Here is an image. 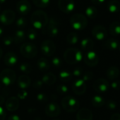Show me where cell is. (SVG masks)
Masks as SVG:
<instances>
[{"label": "cell", "mask_w": 120, "mask_h": 120, "mask_svg": "<svg viewBox=\"0 0 120 120\" xmlns=\"http://www.w3.org/2000/svg\"><path fill=\"white\" fill-rule=\"evenodd\" d=\"M49 18L46 12L42 10H37L33 13L30 17V22L35 29H43L47 25Z\"/></svg>", "instance_id": "cell-1"}, {"label": "cell", "mask_w": 120, "mask_h": 120, "mask_svg": "<svg viewBox=\"0 0 120 120\" xmlns=\"http://www.w3.org/2000/svg\"><path fill=\"white\" fill-rule=\"evenodd\" d=\"M64 59L68 64H76L83 59V53L76 48H69L65 51Z\"/></svg>", "instance_id": "cell-2"}, {"label": "cell", "mask_w": 120, "mask_h": 120, "mask_svg": "<svg viewBox=\"0 0 120 120\" xmlns=\"http://www.w3.org/2000/svg\"><path fill=\"white\" fill-rule=\"evenodd\" d=\"M59 26L60 20L57 17L52 16L49 19L45 27L42 29V33L49 37H54L59 34Z\"/></svg>", "instance_id": "cell-3"}, {"label": "cell", "mask_w": 120, "mask_h": 120, "mask_svg": "<svg viewBox=\"0 0 120 120\" xmlns=\"http://www.w3.org/2000/svg\"><path fill=\"white\" fill-rule=\"evenodd\" d=\"M61 103L63 109L67 112H75L79 108V102L75 98L70 96L63 98Z\"/></svg>", "instance_id": "cell-4"}, {"label": "cell", "mask_w": 120, "mask_h": 120, "mask_svg": "<svg viewBox=\"0 0 120 120\" xmlns=\"http://www.w3.org/2000/svg\"><path fill=\"white\" fill-rule=\"evenodd\" d=\"M70 24L76 30H82L88 25V20L85 15L81 13H76L70 18Z\"/></svg>", "instance_id": "cell-5"}, {"label": "cell", "mask_w": 120, "mask_h": 120, "mask_svg": "<svg viewBox=\"0 0 120 120\" xmlns=\"http://www.w3.org/2000/svg\"><path fill=\"white\" fill-rule=\"evenodd\" d=\"M21 54L26 58H33L37 54V46L30 42H26L21 45L20 48Z\"/></svg>", "instance_id": "cell-6"}, {"label": "cell", "mask_w": 120, "mask_h": 120, "mask_svg": "<svg viewBox=\"0 0 120 120\" xmlns=\"http://www.w3.org/2000/svg\"><path fill=\"white\" fill-rule=\"evenodd\" d=\"M16 72L9 68L4 69L0 73V80L6 86L12 85L16 81Z\"/></svg>", "instance_id": "cell-7"}, {"label": "cell", "mask_w": 120, "mask_h": 120, "mask_svg": "<svg viewBox=\"0 0 120 120\" xmlns=\"http://www.w3.org/2000/svg\"><path fill=\"white\" fill-rule=\"evenodd\" d=\"M40 49L43 55L50 57V56H53L54 53H55L56 46L52 40L47 39L42 42Z\"/></svg>", "instance_id": "cell-8"}, {"label": "cell", "mask_w": 120, "mask_h": 120, "mask_svg": "<svg viewBox=\"0 0 120 120\" xmlns=\"http://www.w3.org/2000/svg\"><path fill=\"white\" fill-rule=\"evenodd\" d=\"M16 18L15 12L10 9L3 11L0 14V22L4 25H9L12 24Z\"/></svg>", "instance_id": "cell-9"}, {"label": "cell", "mask_w": 120, "mask_h": 120, "mask_svg": "<svg viewBox=\"0 0 120 120\" xmlns=\"http://www.w3.org/2000/svg\"><path fill=\"white\" fill-rule=\"evenodd\" d=\"M45 112L50 117H56L61 114V108L57 103L52 102L46 105Z\"/></svg>", "instance_id": "cell-10"}, {"label": "cell", "mask_w": 120, "mask_h": 120, "mask_svg": "<svg viewBox=\"0 0 120 120\" xmlns=\"http://www.w3.org/2000/svg\"><path fill=\"white\" fill-rule=\"evenodd\" d=\"M85 63L89 67H95L98 64L99 57L98 54L93 51H90L86 53L83 56Z\"/></svg>", "instance_id": "cell-11"}, {"label": "cell", "mask_w": 120, "mask_h": 120, "mask_svg": "<svg viewBox=\"0 0 120 120\" xmlns=\"http://www.w3.org/2000/svg\"><path fill=\"white\" fill-rule=\"evenodd\" d=\"M59 8L65 13L72 12L75 8V2L74 0H59Z\"/></svg>", "instance_id": "cell-12"}, {"label": "cell", "mask_w": 120, "mask_h": 120, "mask_svg": "<svg viewBox=\"0 0 120 120\" xmlns=\"http://www.w3.org/2000/svg\"><path fill=\"white\" fill-rule=\"evenodd\" d=\"M110 87V84L108 81L105 79L100 78L96 79L93 83V89L95 91L99 93L106 92Z\"/></svg>", "instance_id": "cell-13"}, {"label": "cell", "mask_w": 120, "mask_h": 120, "mask_svg": "<svg viewBox=\"0 0 120 120\" xmlns=\"http://www.w3.org/2000/svg\"><path fill=\"white\" fill-rule=\"evenodd\" d=\"M92 34L98 40H104L108 37V31L104 26L98 25L93 28Z\"/></svg>", "instance_id": "cell-14"}, {"label": "cell", "mask_w": 120, "mask_h": 120, "mask_svg": "<svg viewBox=\"0 0 120 120\" xmlns=\"http://www.w3.org/2000/svg\"><path fill=\"white\" fill-rule=\"evenodd\" d=\"M87 86L86 82L83 79H78L75 81L72 85V90L76 95H82L86 91Z\"/></svg>", "instance_id": "cell-15"}, {"label": "cell", "mask_w": 120, "mask_h": 120, "mask_svg": "<svg viewBox=\"0 0 120 120\" xmlns=\"http://www.w3.org/2000/svg\"><path fill=\"white\" fill-rule=\"evenodd\" d=\"M16 9L21 15H26L30 11V3L28 0H20L17 3Z\"/></svg>", "instance_id": "cell-16"}, {"label": "cell", "mask_w": 120, "mask_h": 120, "mask_svg": "<svg viewBox=\"0 0 120 120\" xmlns=\"http://www.w3.org/2000/svg\"><path fill=\"white\" fill-rule=\"evenodd\" d=\"M6 108L9 112H14L19 108V99L15 96L8 98L6 102Z\"/></svg>", "instance_id": "cell-17"}, {"label": "cell", "mask_w": 120, "mask_h": 120, "mask_svg": "<svg viewBox=\"0 0 120 120\" xmlns=\"http://www.w3.org/2000/svg\"><path fill=\"white\" fill-rule=\"evenodd\" d=\"M93 113L88 108H82L79 110L76 115L77 120H93Z\"/></svg>", "instance_id": "cell-18"}, {"label": "cell", "mask_w": 120, "mask_h": 120, "mask_svg": "<svg viewBox=\"0 0 120 120\" xmlns=\"http://www.w3.org/2000/svg\"><path fill=\"white\" fill-rule=\"evenodd\" d=\"M18 56L13 52H8L7 53L4 58V63L7 66L11 67L15 65L18 63Z\"/></svg>", "instance_id": "cell-19"}, {"label": "cell", "mask_w": 120, "mask_h": 120, "mask_svg": "<svg viewBox=\"0 0 120 120\" xmlns=\"http://www.w3.org/2000/svg\"><path fill=\"white\" fill-rule=\"evenodd\" d=\"M120 46L119 41L115 39V38H110L105 40V41L103 44V47L106 49L111 50V51H115L117 50Z\"/></svg>", "instance_id": "cell-20"}, {"label": "cell", "mask_w": 120, "mask_h": 120, "mask_svg": "<svg viewBox=\"0 0 120 120\" xmlns=\"http://www.w3.org/2000/svg\"><path fill=\"white\" fill-rule=\"evenodd\" d=\"M17 84L21 89H25L30 86L31 79L28 75H21L18 79Z\"/></svg>", "instance_id": "cell-21"}, {"label": "cell", "mask_w": 120, "mask_h": 120, "mask_svg": "<svg viewBox=\"0 0 120 120\" xmlns=\"http://www.w3.org/2000/svg\"><path fill=\"white\" fill-rule=\"evenodd\" d=\"M120 70L116 66H111L106 70V76L109 79L115 80L120 75Z\"/></svg>", "instance_id": "cell-22"}, {"label": "cell", "mask_w": 120, "mask_h": 120, "mask_svg": "<svg viewBox=\"0 0 120 120\" xmlns=\"http://www.w3.org/2000/svg\"><path fill=\"white\" fill-rule=\"evenodd\" d=\"M57 80V77L52 72H47L46 73L42 78V82L43 84L47 85V86H51L53 85Z\"/></svg>", "instance_id": "cell-23"}, {"label": "cell", "mask_w": 120, "mask_h": 120, "mask_svg": "<svg viewBox=\"0 0 120 120\" xmlns=\"http://www.w3.org/2000/svg\"><path fill=\"white\" fill-rule=\"evenodd\" d=\"M94 47V42L90 38H85L81 41V48L84 51H90Z\"/></svg>", "instance_id": "cell-24"}, {"label": "cell", "mask_w": 120, "mask_h": 120, "mask_svg": "<svg viewBox=\"0 0 120 120\" xmlns=\"http://www.w3.org/2000/svg\"><path fill=\"white\" fill-rule=\"evenodd\" d=\"M26 38V34L25 32L22 30H18L15 32L13 39V41L16 44H20L22 43L23 41H25Z\"/></svg>", "instance_id": "cell-25"}, {"label": "cell", "mask_w": 120, "mask_h": 120, "mask_svg": "<svg viewBox=\"0 0 120 120\" xmlns=\"http://www.w3.org/2000/svg\"><path fill=\"white\" fill-rule=\"evenodd\" d=\"M37 65L38 69L42 72H46L49 70L50 68V64L49 61L45 58H40L37 62Z\"/></svg>", "instance_id": "cell-26"}, {"label": "cell", "mask_w": 120, "mask_h": 120, "mask_svg": "<svg viewBox=\"0 0 120 120\" xmlns=\"http://www.w3.org/2000/svg\"><path fill=\"white\" fill-rule=\"evenodd\" d=\"M108 9L112 13L119 12L120 11V2L118 0H110L108 4Z\"/></svg>", "instance_id": "cell-27"}, {"label": "cell", "mask_w": 120, "mask_h": 120, "mask_svg": "<svg viewBox=\"0 0 120 120\" xmlns=\"http://www.w3.org/2000/svg\"><path fill=\"white\" fill-rule=\"evenodd\" d=\"M110 32L112 36L120 35V22L114 21L110 24Z\"/></svg>", "instance_id": "cell-28"}, {"label": "cell", "mask_w": 120, "mask_h": 120, "mask_svg": "<svg viewBox=\"0 0 120 120\" xmlns=\"http://www.w3.org/2000/svg\"><path fill=\"white\" fill-rule=\"evenodd\" d=\"M91 103L93 106L95 108H101L105 104V99L100 96H95L91 100Z\"/></svg>", "instance_id": "cell-29"}, {"label": "cell", "mask_w": 120, "mask_h": 120, "mask_svg": "<svg viewBox=\"0 0 120 120\" xmlns=\"http://www.w3.org/2000/svg\"><path fill=\"white\" fill-rule=\"evenodd\" d=\"M79 40V35L76 32H70L66 37V41L70 45H74L78 43Z\"/></svg>", "instance_id": "cell-30"}, {"label": "cell", "mask_w": 120, "mask_h": 120, "mask_svg": "<svg viewBox=\"0 0 120 120\" xmlns=\"http://www.w3.org/2000/svg\"><path fill=\"white\" fill-rule=\"evenodd\" d=\"M86 15L91 19H94L98 15V10L93 6H88L86 9Z\"/></svg>", "instance_id": "cell-31"}, {"label": "cell", "mask_w": 120, "mask_h": 120, "mask_svg": "<svg viewBox=\"0 0 120 120\" xmlns=\"http://www.w3.org/2000/svg\"><path fill=\"white\" fill-rule=\"evenodd\" d=\"M59 77L60 80L64 82H69L72 79L71 73L69 72V71H66V70H63V71L60 72V73L59 75Z\"/></svg>", "instance_id": "cell-32"}, {"label": "cell", "mask_w": 120, "mask_h": 120, "mask_svg": "<svg viewBox=\"0 0 120 120\" xmlns=\"http://www.w3.org/2000/svg\"><path fill=\"white\" fill-rule=\"evenodd\" d=\"M19 69L22 72H23L26 75L31 73L32 70H33L31 65L28 63H22L19 66Z\"/></svg>", "instance_id": "cell-33"}, {"label": "cell", "mask_w": 120, "mask_h": 120, "mask_svg": "<svg viewBox=\"0 0 120 120\" xmlns=\"http://www.w3.org/2000/svg\"><path fill=\"white\" fill-rule=\"evenodd\" d=\"M33 4L39 8H46L49 6L50 0H33Z\"/></svg>", "instance_id": "cell-34"}, {"label": "cell", "mask_w": 120, "mask_h": 120, "mask_svg": "<svg viewBox=\"0 0 120 120\" xmlns=\"http://www.w3.org/2000/svg\"><path fill=\"white\" fill-rule=\"evenodd\" d=\"M25 34H26V37L31 41L36 39L37 36V31L34 28H29L27 33H25Z\"/></svg>", "instance_id": "cell-35"}, {"label": "cell", "mask_w": 120, "mask_h": 120, "mask_svg": "<svg viewBox=\"0 0 120 120\" xmlns=\"http://www.w3.org/2000/svg\"><path fill=\"white\" fill-rule=\"evenodd\" d=\"M16 26H17L18 28H20V29L25 27L26 25H27V20H26L25 18L23 17V16L19 17V18L16 20Z\"/></svg>", "instance_id": "cell-36"}, {"label": "cell", "mask_w": 120, "mask_h": 120, "mask_svg": "<svg viewBox=\"0 0 120 120\" xmlns=\"http://www.w3.org/2000/svg\"><path fill=\"white\" fill-rule=\"evenodd\" d=\"M105 105H106V108L110 110H114L117 107V103L113 100H108V101L105 102Z\"/></svg>", "instance_id": "cell-37"}, {"label": "cell", "mask_w": 120, "mask_h": 120, "mask_svg": "<svg viewBox=\"0 0 120 120\" xmlns=\"http://www.w3.org/2000/svg\"><path fill=\"white\" fill-rule=\"evenodd\" d=\"M56 90H57V92L59 94L62 95V94H66V93L68 92V91H69V89H68V87H67L66 85L60 84V85H59V86L57 87Z\"/></svg>", "instance_id": "cell-38"}, {"label": "cell", "mask_w": 120, "mask_h": 120, "mask_svg": "<svg viewBox=\"0 0 120 120\" xmlns=\"http://www.w3.org/2000/svg\"><path fill=\"white\" fill-rule=\"evenodd\" d=\"M37 101L40 103H47V101H48V97L46 94H42V93H40V94H38L37 95Z\"/></svg>", "instance_id": "cell-39"}, {"label": "cell", "mask_w": 120, "mask_h": 120, "mask_svg": "<svg viewBox=\"0 0 120 120\" xmlns=\"http://www.w3.org/2000/svg\"><path fill=\"white\" fill-rule=\"evenodd\" d=\"M52 64L55 68H59L62 65V60L59 57H54L52 59Z\"/></svg>", "instance_id": "cell-40"}, {"label": "cell", "mask_w": 120, "mask_h": 120, "mask_svg": "<svg viewBox=\"0 0 120 120\" xmlns=\"http://www.w3.org/2000/svg\"><path fill=\"white\" fill-rule=\"evenodd\" d=\"M2 42L5 46H11L12 43L13 42V37L11 36H6L3 38Z\"/></svg>", "instance_id": "cell-41"}, {"label": "cell", "mask_w": 120, "mask_h": 120, "mask_svg": "<svg viewBox=\"0 0 120 120\" xmlns=\"http://www.w3.org/2000/svg\"><path fill=\"white\" fill-rule=\"evenodd\" d=\"M93 77V73L91 71H86L83 75V80L86 82L88 81H90L91 79H92Z\"/></svg>", "instance_id": "cell-42"}, {"label": "cell", "mask_w": 120, "mask_h": 120, "mask_svg": "<svg viewBox=\"0 0 120 120\" xmlns=\"http://www.w3.org/2000/svg\"><path fill=\"white\" fill-rule=\"evenodd\" d=\"M111 88L113 90H120V80H115L111 83Z\"/></svg>", "instance_id": "cell-43"}, {"label": "cell", "mask_w": 120, "mask_h": 120, "mask_svg": "<svg viewBox=\"0 0 120 120\" xmlns=\"http://www.w3.org/2000/svg\"><path fill=\"white\" fill-rule=\"evenodd\" d=\"M83 74V69L81 67H77L73 71V75L75 77H80Z\"/></svg>", "instance_id": "cell-44"}, {"label": "cell", "mask_w": 120, "mask_h": 120, "mask_svg": "<svg viewBox=\"0 0 120 120\" xmlns=\"http://www.w3.org/2000/svg\"><path fill=\"white\" fill-rule=\"evenodd\" d=\"M43 82H42V80H36L35 81V82L33 84V86L34 89H40L43 86Z\"/></svg>", "instance_id": "cell-45"}, {"label": "cell", "mask_w": 120, "mask_h": 120, "mask_svg": "<svg viewBox=\"0 0 120 120\" xmlns=\"http://www.w3.org/2000/svg\"><path fill=\"white\" fill-rule=\"evenodd\" d=\"M18 99H21V100H23L25 98H26V97L28 96V93L25 91V90H22V91H20L18 93Z\"/></svg>", "instance_id": "cell-46"}, {"label": "cell", "mask_w": 120, "mask_h": 120, "mask_svg": "<svg viewBox=\"0 0 120 120\" xmlns=\"http://www.w3.org/2000/svg\"><path fill=\"white\" fill-rule=\"evenodd\" d=\"M6 116V111L1 106H0V120H5Z\"/></svg>", "instance_id": "cell-47"}, {"label": "cell", "mask_w": 120, "mask_h": 120, "mask_svg": "<svg viewBox=\"0 0 120 120\" xmlns=\"http://www.w3.org/2000/svg\"><path fill=\"white\" fill-rule=\"evenodd\" d=\"M110 120H120V113H115L113 114L111 117Z\"/></svg>", "instance_id": "cell-48"}, {"label": "cell", "mask_w": 120, "mask_h": 120, "mask_svg": "<svg viewBox=\"0 0 120 120\" xmlns=\"http://www.w3.org/2000/svg\"><path fill=\"white\" fill-rule=\"evenodd\" d=\"M105 0H91L92 3L95 5H101L105 2Z\"/></svg>", "instance_id": "cell-49"}, {"label": "cell", "mask_w": 120, "mask_h": 120, "mask_svg": "<svg viewBox=\"0 0 120 120\" xmlns=\"http://www.w3.org/2000/svg\"><path fill=\"white\" fill-rule=\"evenodd\" d=\"M7 120H21V119H20V117L18 115H11L8 118Z\"/></svg>", "instance_id": "cell-50"}, {"label": "cell", "mask_w": 120, "mask_h": 120, "mask_svg": "<svg viewBox=\"0 0 120 120\" xmlns=\"http://www.w3.org/2000/svg\"><path fill=\"white\" fill-rule=\"evenodd\" d=\"M5 102V97L3 95H0V106L3 105Z\"/></svg>", "instance_id": "cell-51"}, {"label": "cell", "mask_w": 120, "mask_h": 120, "mask_svg": "<svg viewBox=\"0 0 120 120\" xmlns=\"http://www.w3.org/2000/svg\"><path fill=\"white\" fill-rule=\"evenodd\" d=\"M3 32H4V31H3V29H2L1 27H0V37L2 35Z\"/></svg>", "instance_id": "cell-52"}, {"label": "cell", "mask_w": 120, "mask_h": 120, "mask_svg": "<svg viewBox=\"0 0 120 120\" xmlns=\"http://www.w3.org/2000/svg\"><path fill=\"white\" fill-rule=\"evenodd\" d=\"M2 54H3V51H2V49L0 48V59H1V58L2 56Z\"/></svg>", "instance_id": "cell-53"}, {"label": "cell", "mask_w": 120, "mask_h": 120, "mask_svg": "<svg viewBox=\"0 0 120 120\" xmlns=\"http://www.w3.org/2000/svg\"><path fill=\"white\" fill-rule=\"evenodd\" d=\"M6 1V0H0V4H4Z\"/></svg>", "instance_id": "cell-54"}, {"label": "cell", "mask_w": 120, "mask_h": 120, "mask_svg": "<svg viewBox=\"0 0 120 120\" xmlns=\"http://www.w3.org/2000/svg\"><path fill=\"white\" fill-rule=\"evenodd\" d=\"M1 84H0V91H1Z\"/></svg>", "instance_id": "cell-55"}, {"label": "cell", "mask_w": 120, "mask_h": 120, "mask_svg": "<svg viewBox=\"0 0 120 120\" xmlns=\"http://www.w3.org/2000/svg\"><path fill=\"white\" fill-rule=\"evenodd\" d=\"M119 47H120V46H119Z\"/></svg>", "instance_id": "cell-56"}, {"label": "cell", "mask_w": 120, "mask_h": 120, "mask_svg": "<svg viewBox=\"0 0 120 120\" xmlns=\"http://www.w3.org/2000/svg\"></svg>", "instance_id": "cell-57"}]
</instances>
